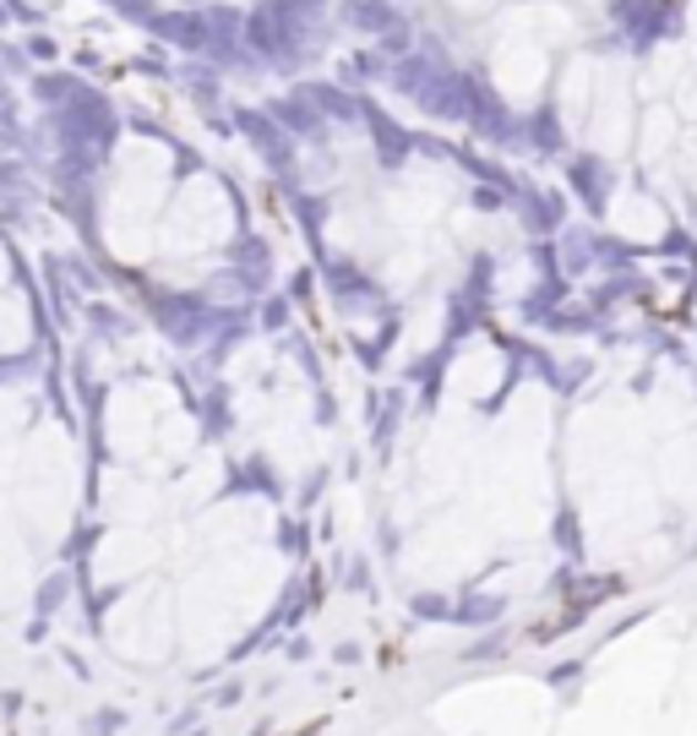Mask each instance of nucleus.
Listing matches in <instances>:
<instances>
[{
  "label": "nucleus",
  "instance_id": "f257e3e1",
  "mask_svg": "<svg viewBox=\"0 0 697 736\" xmlns=\"http://www.w3.org/2000/svg\"><path fill=\"white\" fill-rule=\"evenodd\" d=\"M28 55H33V61H55V39L33 33V39H28Z\"/></svg>",
  "mask_w": 697,
  "mask_h": 736
}]
</instances>
